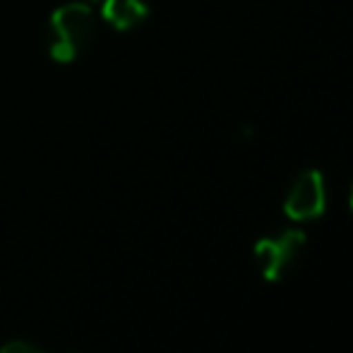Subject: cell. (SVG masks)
I'll use <instances>...</instances> for the list:
<instances>
[{
  "label": "cell",
  "mask_w": 353,
  "mask_h": 353,
  "mask_svg": "<svg viewBox=\"0 0 353 353\" xmlns=\"http://www.w3.org/2000/svg\"><path fill=\"white\" fill-rule=\"evenodd\" d=\"M305 250V233L288 228L276 236L262 238L255 245V257L267 281H281L298 265Z\"/></svg>",
  "instance_id": "2"
},
{
  "label": "cell",
  "mask_w": 353,
  "mask_h": 353,
  "mask_svg": "<svg viewBox=\"0 0 353 353\" xmlns=\"http://www.w3.org/2000/svg\"><path fill=\"white\" fill-rule=\"evenodd\" d=\"M99 17L116 32H130L149 17V5L144 0H101Z\"/></svg>",
  "instance_id": "4"
},
{
  "label": "cell",
  "mask_w": 353,
  "mask_h": 353,
  "mask_svg": "<svg viewBox=\"0 0 353 353\" xmlns=\"http://www.w3.org/2000/svg\"><path fill=\"white\" fill-rule=\"evenodd\" d=\"M325 202H327V190H325V178L320 171H303L296 176L291 190L286 195V210L288 216L293 221H310L317 219L325 212Z\"/></svg>",
  "instance_id": "3"
},
{
  "label": "cell",
  "mask_w": 353,
  "mask_h": 353,
  "mask_svg": "<svg viewBox=\"0 0 353 353\" xmlns=\"http://www.w3.org/2000/svg\"><path fill=\"white\" fill-rule=\"evenodd\" d=\"M99 17L87 3H68L48 19L46 48L56 63H74L94 46Z\"/></svg>",
  "instance_id": "1"
},
{
  "label": "cell",
  "mask_w": 353,
  "mask_h": 353,
  "mask_svg": "<svg viewBox=\"0 0 353 353\" xmlns=\"http://www.w3.org/2000/svg\"><path fill=\"white\" fill-rule=\"evenodd\" d=\"M0 353H41V351L24 344V341H10V344H5L3 349H0Z\"/></svg>",
  "instance_id": "5"
},
{
  "label": "cell",
  "mask_w": 353,
  "mask_h": 353,
  "mask_svg": "<svg viewBox=\"0 0 353 353\" xmlns=\"http://www.w3.org/2000/svg\"><path fill=\"white\" fill-rule=\"evenodd\" d=\"M351 210H353V188H351Z\"/></svg>",
  "instance_id": "6"
}]
</instances>
